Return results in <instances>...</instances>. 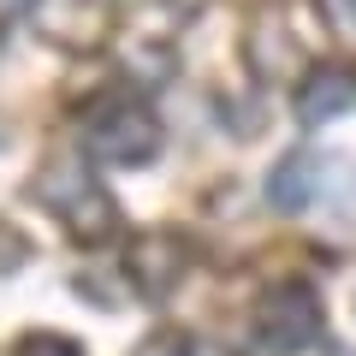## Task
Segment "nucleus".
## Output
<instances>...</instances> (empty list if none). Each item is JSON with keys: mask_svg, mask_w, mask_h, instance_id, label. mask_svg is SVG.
Listing matches in <instances>:
<instances>
[{"mask_svg": "<svg viewBox=\"0 0 356 356\" xmlns=\"http://www.w3.org/2000/svg\"><path fill=\"white\" fill-rule=\"evenodd\" d=\"M83 149L113 166H149L161 149V119L131 89H107L83 107Z\"/></svg>", "mask_w": 356, "mask_h": 356, "instance_id": "obj_1", "label": "nucleus"}, {"mask_svg": "<svg viewBox=\"0 0 356 356\" xmlns=\"http://www.w3.org/2000/svg\"><path fill=\"white\" fill-rule=\"evenodd\" d=\"M36 196H42V202H48L54 214H60L65 226L77 232V238H89V243H107V238H113V226H119L113 196H107L102 184L83 172V161H72V154H60V161L42 172Z\"/></svg>", "mask_w": 356, "mask_h": 356, "instance_id": "obj_2", "label": "nucleus"}, {"mask_svg": "<svg viewBox=\"0 0 356 356\" xmlns=\"http://www.w3.org/2000/svg\"><path fill=\"white\" fill-rule=\"evenodd\" d=\"M255 344L261 356H297L309 344H321V297L315 285L285 280L273 285V297L261 303V321H255Z\"/></svg>", "mask_w": 356, "mask_h": 356, "instance_id": "obj_3", "label": "nucleus"}, {"mask_svg": "<svg viewBox=\"0 0 356 356\" xmlns=\"http://www.w3.org/2000/svg\"><path fill=\"white\" fill-rule=\"evenodd\" d=\"M125 280L137 285L143 297H166L178 280H184V243L172 232H143L125 255Z\"/></svg>", "mask_w": 356, "mask_h": 356, "instance_id": "obj_4", "label": "nucleus"}, {"mask_svg": "<svg viewBox=\"0 0 356 356\" xmlns=\"http://www.w3.org/2000/svg\"><path fill=\"white\" fill-rule=\"evenodd\" d=\"M332 161H321V154H291V161H280L273 166V178H267V202L273 208H285V214H303L309 202H321V196H327V172Z\"/></svg>", "mask_w": 356, "mask_h": 356, "instance_id": "obj_5", "label": "nucleus"}, {"mask_svg": "<svg viewBox=\"0 0 356 356\" xmlns=\"http://www.w3.org/2000/svg\"><path fill=\"white\" fill-rule=\"evenodd\" d=\"M350 107H356V72H344V65H321L297 89V119L303 125H327V119L350 113Z\"/></svg>", "mask_w": 356, "mask_h": 356, "instance_id": "obj_6", "label": "nucleus"}, {"mask_svg": "<svg viewBox=\"0 0 356 356\" xmlns=\"http://www.w3.org/2000/svg\"><path fill=\"white\" fill-rule=\"evenodd\" d=\"M137 356H196V350H191V339H184L178 327H161L154 339L137 344Z\"/></svg>", "mask_w": 356, "mask_h": 356, "instance_id": "obj_7", "label": "nucleus"}, {"mask_svg": "<svg viewBox=\"0 0 356 356\" xmlns=\"http://www.w3.org/2000/svg\"><path fill=\"white\" fill-rule=\"evenodd\" d=\"M18 356H83L72 339H54V332H36V339L18 344Z\"/></svg>", "mask_w": 356, "mask_h": 356, "instance_id": "obj_8", "label": "nucleus"}, {"mask_svg": "<svg viewBox=\"0 0 356 356\" xmlns=\"http://www.w3.org/2000/svg\"><path fill=\"white\" fill-rule=\"evenodd\" d=\"M321 13H327V24L339 30V36L356 42V0H321Z\"/></svg>", "mask_w": 356, "mask_h": 356, "instance_id": "obj_9", "label": "nucleus"}]
</instances>
